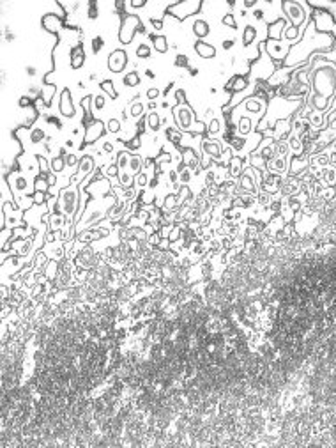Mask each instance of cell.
Segmentation results:
<instances>
[{
    "instance_id": "cell-1",
    "label": "cell",
    "mask_w": 336,
    "mask_h": 448,
    "mask_svg": "<svg viewBox=\"0 0 336 448\" xmlns=\"http://www.w3.org/2000/svg\"><path fill=\"white\" fill-rule=\"evenodd\" d=\"M334 48V36L332 34H320L317 32L313 22L310 20L306 30H304L303 39L290 48L287 59L283 62V67H301L310 60L315 53H327Z\"/></svg>"
},
{
    "instance_id": "cell-2",
    "label": "cell",
    "mask_w": 336,
    "mask_h": 448,
    "mask_svg": "<svg viewBox=\"0 0 336 448\" xmlns=\"http://www.w3.org/2000/svg\"><path fill=\"white\" fill-rule=\"evenodd\" d=\"M172 115H174V122L177 129L182 133H193V135H203L207 131V124L202 121H196L195 112H193L191 105L181 103L175 105L172 108Z\"/></svg>"
},
{
    "instance_id": "cell-3",
    "label": "cell",
    "mask_w": 336,
    "mask_h": 448,
    "mask_svg": "<svg viewBox=\"0 0 336 448\" xmlns=\"http://www.w3.org/2000/svg\"><path fill=\"white\" fill-rule=\"evenodd\" d=\"M80 184L71 183L67 188H64L59 193V211L67 216L69 223H74V216H76L78 209H80Z\"/></svg>"
},
{
    "instance_id": "cell-4",
    "label": "cell",
    "mask_w": 336,
    "mask_h": 448,
    "mask_svg": "<svg viewBox=\"0 0 336 448\" xmlns=\"http://www.w3.org/2000/svg\"><path fill=\"white\" fill-rule=\"evenodd\" d=\"M276 69L278 67L276 64H274V60L271 59L269 53L266 52V41H264V43H260V57L251 64L248 78H250L251 82H267Z\"/></svg>"
},
{
    "instance_id": "cell-5",
    "label": "cell",
    "mask_w": 336,
    "mask_h": 448,
    "mask_svg": "<svg viewBox=\"0 0 336 448\" xmlns=\"http://www.w3.org/2000/svg\"><path fill=\"white\" fill-rule=\"evenodd\" d=\"M281 9H283L285 18L290 22V25H294L299 30H306L308 23H310L311 16L306 15V11L303 9V6L299 4V0H285L281 2Z\"/></svg>"
},
{
    "instance_id": "cell-6",
    "label": "cell",
    "mask_w": 336,
    "mask_h": 448,
    "mask_svg": "<svg viewBox=\"0 0 336 448\" xmlns=\"http://www.w3.org/2000/svg\"><path fill=\"white\" fill-rule=\"evenodd\" d=\"M137 32L145 34V27L144 22H142L140 16L137 15H128L126 18H122L121 27H119V43L130 46L133 43Z\"/></svg>"
},
{
    "instance_id": "cell-7",
    "label": "cell",
    "mask_w": 336,
    "mask_h": 448,
    "mask_svg": "<svg viewBox=\"0 0 336 448\" xmlns=\"http://www.w3.org/2000/svg\"><path fill=\"white\" fill-rule=\"evenodd\" d=\"M6 179H8L9 186H11L13 193H15V198L22 197V195L36 193V188H34V181H36V177L32 179V177L27 176L23 170H20V169L11 170V174H9Z\"/></svg>"
},
{
    "instance_id": "cell-8",
    "label": "cell",
    "mask_w": 336,
    "mask_h": 448,
    "mask_svg": "<svg viewBox=\"0 0 336 448\" xmlns=\"http://www.w3.org/2000/svg\"><path fill=\"white\" fill-rule=\"evenodd\" d=\"M203 8V4L200 0H186V2H177V4L170 6L166 9V13L175 20H186L191 18L193 15L200 11Z\"/></svg>"
},
{
    "instance_id": "cell-9",
    "label": "cell",
    "mask_w": 336,
    "mask_h": 448,
    "mask_svg": "<svg viewBox=\"0 0 336 448\" xmlns=\"http://www.w3.org/2000/svg\"><path fill=\"white\" fill-rule=\"evenodd\" d=\"M290 44L285 43V41H273V39H267L266 41V52L269 53V57L274 60L276 67H283V62L287 59L288 52H290Z\"/></svg>"
},
{
    "instance_id": "cell-10",
    "label": "cell",
    "mask_w": 336,
    "mask_h": 448,
    "mask_svg": "<svg viewBox=\"0 0 336 448\" xmlns=\"http://www.w3.org/2000/svg\"><path fill=\"white\" fill-rule=\"evenodd\" d=\"M96 158H94V155H90V153H85V155H81L80 158V165H78V170L76 174L73 176V179H71V183L74 184H81L83 181L87 179V177L90 176V174L94 172V169H96Z\"/></svg>"
},
{
    "instance_id": "cell-11",
    "label": "cell",
    "mask_w": 336,
    "mask_h": 448,
    "mask_svg": "<svg viewBox=\"0 0 336 448\" xmlns=\"http://www.w3.org/2000/svg\"><path fill=\"white\" fill-rule=\"evenodd\" d=\"M311 22H313L317 32L320 34H332L336 23L332 20V15L325 9H313V16H311Z\"/></svg>"
},
{
    "instance_id": "cell-12",
    "label": "cell",
    "mask_w": 336,
    "mask_h": 448,
    "mask_svg": "<svg viewBox=\"0 0 336 448\" xmlns=\"http://www.w3.org/2000/svg\"><path fill=\"white\" fill-rule=\"evenodd\" d=\"M128 52H126L124 48H115L114 52L106 57V67L108 71H111L114 74H121L122 71L126 69L130 59H128Z\"/></svg>"
},
{
    "instance_id": "cell-13",
    "label": "cell",
    "mask_w": 336,
    "mask_h": 448,
    "mask_svg": "<svg viewBox=\"0 0 336 448\" xmlns=\"http://www.w3.org/2000/svg\"><path fill=\"white\" fill-rule=\"evenodd\" d=\"M225 147H227L225 143L218 138H209V136L202 138V155L209 156L212 162L221 163V156H223V151H225Z\"/></svg>"
},
{
    "instance_id": "cell-14",
    "label": "cell",
    "mask_w": 336,
    "mask_h": 448,
    "mask_svg": "<svg viewBox=\"0 0 336 448\" xmlns=\"http://www.w3.org/2000/svg\"><path fill=\"white\" fill-rule=\"evenodd\" d=\"M59 112L60 115L66 119L76 117V108H74V103H73V92L67 87H64L59 94Z\"/></svg>"
},
{
    "instance_id": "cell-15",
    "label": "cell",
    "mask_w": 336,
    "mask_h": 448,
    "mask_svg": "<svg viewBox=\"0 0 336 448\" xmlns=\"http://www.w3.org/2000/svg\"><path fill=\"white\" fill-rule=\"evenodd\" d=\"M41 27L46 30L48 34H60L66 27H64V22L57 13H46L43 18H41Z\"/></svg>"
},
{
    "instance_id": "cell-16",
    "label": "cell",
    "mask_w": 336,
    "mask_h": 448,
    "mask_svg": "<svg viewBox=\"0 0 336 448\" xmlns=\"http://www.w3.org/2000/svg\"><path fill=\"white\" fill-rule=\"evenodd\" d=\"M104 129H106L104 122L101 121V119H96V121L90 122V124L85 128V135H83V142H85L87 145L94 143V142H96V140H99L101 136H103Z\"/></svg>"
},
{
    "instance_id": "cell-17",
    "label": "cell",
    "mask_w": 336,
    "mask_h": 448,
    "mask_svg": "<svg viewBox=\"0 0 336 448\" xmlns=\"http://www.w3.org/2000/svg\"><path fill=\"white\" fill-rule=\"evenodd\" d=\"M191 32H193V36H195V37H198V41H203L207 36H211L212 27L205 18L196 16V18L191 20Z\"/></svg>"
},
{
    "instance_id": "cell-18",
    "label": "cell",
    "mask_w": 336,
    "mask_h": 448,
    "mask_svg": "<svg viewBox=\"0 0 336 448\" xmlns=\"http://www.w3.org/2000/svg\"><path fill=\"white\" fill-rule=\"evenodd\" d=\"M85 59H87V53H85V48H83V43L76 44V46L69 50V67L73 71L83 67Z\"/></svg>"
},
{
    "instance_id": "cell-19",
    "label": "cell",
    "mask_w": 336,
    "mask_h": 448,
    "mask_svg": "<svg viewBox=\"0 0 336 448\" xmlns=\"http://www.w3.org/2000/svg\"><path fill=\"white\" fill-rule=\"evenodd\" d=\"M193 50H195V53L200 57V59L203 60H209V59H214L216 57V46L212 43H207V41H196L195 44H193Z\"/></svg>"
},
{
    "instance_id": "cell-20",
    "label": "cell",
    "mask_w": 336,
    "mask_h": 448,
    "mask_svg": "<svg viewBox=\"0 0 336 448\" xmlns=\"http://www.w3.org/2000/svg\"><path fill=\"white\" fill-rule=\"evenodd\" d=\"M288 20L287 18H281L278 22H274L273 25L267 27V39H273V41H281V36H283V30L287 27Z\"/></svg>"
},
{
    "instance_id": "cell-21",
    "label": "cell",
    "mask_w": 336,
    "mask_h": 448,
    "mask_svg": "<svg viewBox=\"0 0 336 448\" xmlns=\"http://www.w3.org/2000/svg\"><path fill=\"white\" fill-rule=\"evenodd\" d=\"M149 39L152 41V48H154V52H158L159 55H163V53L168 52L170 44H168V37H166V36H163V34H149Z\"/></svg>"
},
{
    "instance_id": "cell-22",
    "label": "cell",
    "mask_w": 336,
    "mask_h": 448,
    "mask_svg": "<svg viewBox=\"0 0 336 448\" xmlns=\"http://www.w3.org/2000/svg\"><path fill=\"white\" fill-rule=\"evenodd\" d=\"M121 84H122V87H128V89L140 87L142 77H140V73H138V69H130L128 73H124V77L121 78Z\"/></svg>"
},
{
    "instance_id": "cell-23",
    "label": "cell",
    "mask_w": 336,
    "mask_h": 448,
    "mask_svg": "<svg viewBox=\"0 0 336 448\" xmlns=\"http://www.w3.org/2000/svg\"><path fill=\"white\" fill-rule=\"evenodd\" d=\"M145 124H147V129L151 133H154V135H158L159 129H161V115H159V112H149L147 117H145Z\"/></svg>"
},
{
    "instance_id": "cell-24",
    "label": "cell",
    "mask_w": 336,
    "mask_h": 448,
    "mask_svg": "<svg viewBox=\"0 0 336 448\" xmlns=\"http://www.w3.org/2000/svg\"><path fill=\"white\" fill-rule=\"evenodd\" d=\"M244 167H246V162H244L243 158H239V156H232V160H230V163H229L230 177H232V179H239Z\"/></svg>"
},
{
    "instance_id": "cell-25",
    "label": "cell",
    "mask_w": 336,
    "mask_h": 448,
    "mask_svg": "<svg viewBox=\"0 0 336 448\" xmlns=\"http://www.w3.org/2000/svg\"><path fill=\"white\" fill-rule=\"evenodd\" d=\"M133 55L135 59L138 60H147L152 57V48L151 44L147 43V41H142V43H138L137 46L133 48Z\"/></svg>"
},
{
    "instance_id": "cell-26",
    "label": "cell",
    "mask_w": 336,
    "mask_h": 448,
    "mask_svg": "<svg viewBox=\"0 0 336 448\" xmlns=\"http://www.w3.org/2000/svg\"><path fill=\"white\" fill-rule=\"evenodd\" d=\"M145 114V103H142L140 99L138 101H131L130 103V108H128V119L130 121H138V119H142Z\"/></svg>"
},
{
    "instance_id": "cell-27",
    "label": "cell",
    "mask_w": 336,
    "mask_h": 448,
    "mask_svg": "<svg viewBox=\"0 0 336 448\" xmlns=\"http://www.w3.org/2000/svg\"><path fill=\"white\" fill-rule=\"evenodd\" d=\"M310 8L313 9H325L332 15V20L336 23V2H327V0H308Z\"/></svg>"
},
{
    "instance_id": "cell-28",
    "label": "cell",
    "mask_w": 336,
    "mask_h": 448,
    "mask_svg": "<svg viewBox=\"0 0 336 448\" xmlns=\"http://www.w3.org/2000/svg\"><path fill=\"white\" fill-rule=\"evenodd\" d=\"M50 169H52L53 174H57V176H60V174L66 172L67 165H66V156H60V155H55L50 158Z\"/></svg>"
},
{
    "instance_id": "cell-29",
    "label": "cell",
    "mask_w": 336,
    "mask_h": 448,
    "mask_svg": "<svg viewBox=\"0 0 336 448\" xmlns=\"http://www.w3.org/2000/svg\"><path fill=\"white\" fill-rule=\"evenodd\" d=\"M128 172H130L131 176H138L140 172H144V158H142L138 153H137V155H131Z\"/></svg>"
},
{
    "instance_id": "cell-30",
    "label": "cell",
    "mask_w": 336,
    "mask_h": 448,
    "mask_svg": "<svg viewBox=\"0 0 336 448\" xmlns=\"http://www.w3.org/2000/svg\"><path fill=\"white\" fill-rule=\"evenodd\" d=\"M104 126H106V131L110 135H121L122 133V121L117 117H110L104 121Z\"/></svg>"
},
{
    "instance_id": "cell-31",
    "label": "cell",
    "mask_w": 336,
    "mask_h": 448,
    "mask_svg": "<svg viewBox=\"0 0 336 448\" xmlns=\"http://www.w3.org/2000/svg\"><path fill=\"white\" fill-rule=\"evenodd\" d=\"M119 172H121V169L117 167V163H106V165L101 167V174H103L106 179H115V177H119Z\"/></svg>"
},
{
    "instance_id": "cell-32",
    "label": "cell",
    "mask_w": 336,
    "mask_h": 448,
    "mask_svg": "<svg viewBox=\"0 0 336 448\" xmlns=\"http://www.w3.org/2000/svg\"><path fill=\"white\" fill-rule=\"evenodd\" d=\"M104 107H106V96L94 94L92 96V115H96V112L104 110Z\"/></svg>"
},
{
    "instance_id": "cell-33",
    "label": "cell",
    "mask_w": 336,
    "mask_h": 448,
    "mask_svg": "<svg viewBox=\"0 0 336 448\" xmlns=\"http://www.w3.org/2000/svg\"><path fill=\"white\" fill-rule=\"evenodd\" d=\"M99 87H101V91L104 92V94H108L110 96V99H117L119 98V92L115 91V84H114V80H103L99 84Z\"/></svg>"
},
{
    "instance_id": "cell-34",
    "label": "cell",
    "mask_w": 336,
    "mask_h": 448,
    "mask_svg": "<svg viewBox=\"0 0 336 448\" xmlns=\"http://www.w3.org/2000/svg\"><path fill=\"white\" fill-rule=\"evenodd\" d=\"M221 126H223L221 119H219V117H214V119H212V121L207 122V133H209V135H211V136L219 135V133L223 131Z\"/></svg>"
},
{
    "instance_id": "cell-35",
    "label": "cell",
    "mask_w": 336,
    "mask_h": 448,
    "mask_svg": "<svg viewBox=\"0 0 336 448\" xmlns=\"http://www.w3.org/2000/svg\"><path fill=\"white\" fill-rule=\"evenodd\" d=\"M57 275H59V261H52V259H50L45 266V276L48 280H53Z\"/></svg>"
},
{
    "instance_id": "cell-36",
    "label": "cell",
    "mask_w": 336,
    "mask_h": 448,
    "mask_svg": "<svg viewBox=\"0 0 336 448\" xmlns=\"http://www.w3.org/2000/svg\"><path fill=\"white\" fill-rule=\"evenodd\" d=\"M151 176H149L147 172H140L138 176H135V188H137L138 191L145 190V188L149 186V183H151Z\"/></svg>"
},
{
    "instance_id": "cell-37",
    "label": "cell",
    "mask_w": 336,
    "mask_h": 448,
    "mask_svg": "<svg viewBox=\"0 0 336 448\" xmlns=\"http://www.w3.org/2000/svg\"><path fill=\"white\" fill-rule=\"evenodd\" d=\"M104 37L103 36H94L92 39H90V52L94 53V55H99L101 50L104 48Z\"/></svg>"
},
{
    "instance_id": "cell-38",
    "label": "cell",
    "mask_w": 336,
    "mask_h": 448,
    "mask_svg": "<svg viewBox=\"0 0 336 448\" xmlns=\"http://www.w3.org/2000/svg\"><path fill=\"white\" fill-rule=\"evenodd\" d=\"M221 25L223 27H229V29H232V30L239 29V23L236 22V13H232V11L227 13V15L221 18Z\"/></svg>"
},
{
    "instance_id": "cell-39",
    "label": "cell",
    "mask_w": 336,
    "mask_h": 448,
    "mask_svg": "<svg viewBox=\"0 0 336 448\" xmlns=\"http://www.w3.org/2000/svg\"><path fill=\"white\" fill-rule=\"evenodd\" d=\"M34 188H36V191H43V193H48L50 191V183L48 179H46L45 176H37L36 181H34Z\"/></svg>"
},
{
    "instance_id": "cell-40",
    "label": "cell",
    "mask_w": 336,
    "mask_h": 448,
    "mask_svg": "<svg viewBox=\"0 0 336 448\" xmlns=\"http://www.w3.org/2000/svg\"><path fill=\"white\" fill-rule=\"evenodd\" d=\"M97 18H99V2L90 0L89 8H87V20H89V22H94V20H97Z\"/></svg>"
},
{
    "instance_id": "cell-41",
    "label": "cell",
    "mask_w": 336,
    "mask_h": 448,
    "mask_svg": "<svg viewBox=\"0 0 336 448\" xmlns=\"http://www.w3.org/2000/svg\"><path fill=\"white\" fill-rule=\"evenodd\" d=\"M154 198H156V195H154V191H152V190H147V188H145V190L140 191V200H142V204H144V206L152 204V202H154Z\"/></svg>"
},
{
    "instance_id": "cell-42",
    "label": "cell",
    "mask_w": 336,
    "mask_h": 448,
    "mask_svg": "<svg viewBox=\"0 0 336 448\" xmlns=\"http://www.w3.org/2000/svg\"><path fill=\"white\" fill-rule=\"evenodd\" d=\"M149 27H151V30H154V32H163V29H165V20L163 18H149Z\"/></svg>"
},
{
    "instance_id": "cell-43",
    "label": "cell",
    "mask_w": 336,
    "mask_h": 448,
    "mask_svg": "<svg viewBox=\"0 0 336 448\" xmlns=\"http://www.w3.org/2000/svg\"><path fill=\"white\" fill-rule=\"evenodd\" d=\"M175 67H189V57L186 55V53H179V55H175V62H174Z\"/></svg>"
},
{
    "instance_id": "cell-44",
    "label": "cell",
    "mask_w": 336,
    "mask_h": 448,
    "mask_svg": "<svg viewBox=\"0 0 336 448\" xmlns=\"http://www.w3.org/2000/svg\"><path fill=\"white\" fill-rule=\"evenodd\" d=\"M32 197L36 206H45V204L48 202V193H43V191H36Z\"/></svg>"
},
{
    "instance_id": "cell-45",
    "label": "cell",
    "mask_w": 336,
    "mask_h": 448,
    "mask_svg": "<svg viewBox=\"0 0 336 448\" xmlns=\"http://www.w3.org/2000/svg\"><path fill=\"white\" fill-rule=\"evenodd\" d=\"M145 96H147L149 101H158L159 96H161V91H159L158 87H151L147 89V92H145Z\"/></svg>"
},
{
    "instance_id": "cell-46",
    "label": "cell",
    "mask_w": 336,
    "mask_h": 448,
    "mask_svg": "<svg viewBox=\"0 0 336 448\" xmlns=\"http://www.w3.org/2000/svg\"><path fill=\"white\" fill-rule=\"evenodd\" d=\"M234 46H236V39H234V37H223L221 39V48L225 50V52L232 50Z\"/></svg>"
},
{
    "instance_id": "cell-47",
    "label": "cell",
    "mask_w": 336,
    "mask_h": 448,
    "mask_svg": "<svg viewBox=\"0 0 336 448\" xmlns=\"http://www.w3.org/2000/svg\"><path fill=\"white\" fill-rule=\"evenodd\" d=\"M145 108H147L149 112H156L158 110V103H156V101H147V103H145Z\"/></svg>"
},
{
    "instance_id": "cell-48",
    "label": "cell",
    "mask_w": 336,
    "mask_h": 448,
    "mask_svg": "<svg viewBox=\"0 0 336 448\" xmlns=\"http://www.w3.org/2000/svg\"><path fill=\"white\" fill-rule=\"evenodd\" d=\"M145 74H147L149 78H152V80H154V78H156V73L151 69V67H147V69H145Z\"/></svg>"
},
{
    "instance_id": "cell-49",
    "label": "cell",
    "mask_w": 336,
    "mask_h": 448,
    "mask_svg": "<svg viewBox=\"0 0 336 448\" xmlns=\"http://www.w3.org/2000/svg\"><path fill=\"white\" fill-rule=\"evenodd\" d=\"M188 71H189V74H191V77H196V74H198V69H196V67H191V66H189V67H188Z\"/></svg>"
}]
</instances>
